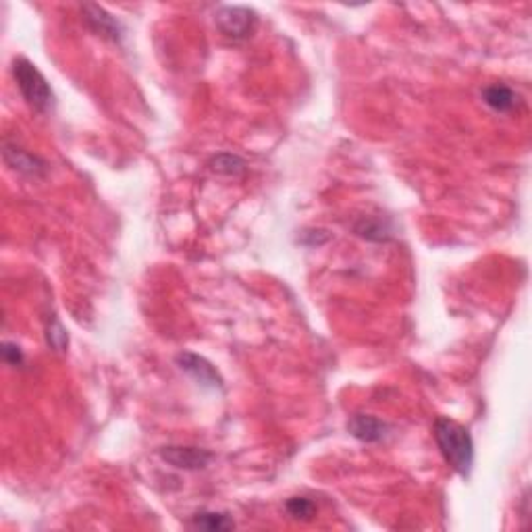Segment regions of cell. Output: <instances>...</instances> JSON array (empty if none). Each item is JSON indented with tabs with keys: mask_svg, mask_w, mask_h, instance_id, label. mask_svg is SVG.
I'll list each match as a JSON object with an SVG mask.
<instances>
[{
	"mask_svg": "<svg viewBox=\"0 0 532 532\" xmlns=\"http://www.w3.org/2000/svg\"><path fill=\"white\" fill-rule=\"evenodd\" d=\"M434 441H437L441 453H443L445 462L451 466L462 479H468L473 474L474 466V441L468 428H464L458 422L450 419L434 420Z\"/></svg>",
	"mask_w": 532,
	"mask_h": 532,
	"instance_id": "1",
	"label": "cell"
},
{
	"mask_svg": "<svg viewBox=\"0 0 532 532\" xmlns=\"http://www.w3.org/2000/svg\"><path fill=\"white\" fill-rule=\"evenodd\" d=\"M13 77L17 82V88L23 96V100L34 108L35 113L48 114L54 111V92L51 83L46 82V77L40 74V69L34 63H29L27 59H15L13 60Z\"/></svg>",
	"mask_w": 532,
	"mask_h": 532,
	"instance_id": "2",
	"label": "cell"
},
{
	"mask_svg": "<svg viewBox=\"0 0 532 532\" xmlns=\"http://www.w3.org/2000/svg\"><path fill=\"white\" fill-rule=\"evenodd\" d=\"M215 23L223 35L239 42L250 38L254 34L258 15L250 7H219L215 13Z\"/></svg>",
	"mask_w": 532,
	"mask_h": 532,
	"instance_id": "3",
	"label": "cell"
},
{
	"mask_svg": "<svg viewBox=\"0 0 532 532\" xmlns=\"http://www.w3.org/2000/svg\"><path fill=\"white\" fill-rule=\"evenodd\" d=\"M175 364L179 366L181 372L196 380L198 385L207 387V389H223V377L204 356L193 352H179L175 356Z\"/></svg>",
	"mask_w": 532,
	"mask_h": 532,
	"instance_id": "4",
	"label": "cell"
},
{
	"mask_svg": "<svg viewBox=\"0 0 532 532\" xmlns=\"http://www.w3.org/2000/svg\"><path fill=\"white\" fill-rule=\"evenodd\" d=\"M82 17H83V23H86L96 35H100V38L111 40L114 44H121V42H123V35H125L123 23H121L114 15L108 13L105 7H100V4H83Z\"/></svg>",
	"mask_w": 532,
	"mask_h": 532,
	"instance_id": "5",
	"label": "cell"
},
{
	"mask_svg": "<svg viewBox=\"0 0 532 532\" xmlns=\"http://www.w3.org/2000/svg\"><path fill=\"white\" fill-rule=\"evenodd\" d=\"M162 462L177 470H185V473H196V470H204L213 462V453L208 450H200V447H181V445H168L162 447L159 451Z\"/></svg>",
	"mask_w": 532,
	"mask_h": 532,
	"instance_id": "6",
	"label": "cell"
},
{
	"mask_svg": "<svg viewBox=\"0 0 532 532\" xmlns=\"http://www.w3.org/2000/svg\"><path fill=\"white\" fill-rule=\"evenodd\" d=\"M3 156H4V162H7V167L13 168L15 173L23 175V177H29V179L46 177L48 173L46 160H42L40 156L27 153V150L17 146V144L4 142Z\"/></svg>",
	"mask_w": 532,
	"mask_h": 532,
	"instance_id": "7",
	"label": "cell"
},
{
	"mask_svg": "<svg viewBox=\"0 0 532 532\" xmlns=\"http://www.w3.org/2000/svg\"><path fill=\"white\" fill-rule=\"evenodd\" d=\"M391 426L372 414H354L348 420V433L362 443H380L387 439Z\"/></svg>",
	"mask_w": 532,
	"mask_h": 532,
	"instance_id": "8",
	"label": "cell"
},
{
	"mask_svg": "<svg viewBox=\"0 0 532 532\" xmlns=\"http://www.w3.org/2000/svg\"><path fill=\"white\" fill-rule=\"evenodd\" d=\"M354 233L362 239L383 244V241H389L393 238V227L389 221L380 219V216H360L354 223Z\"/></svg>",
	"mask_w": 532,
	"mask_h": 532,
	"instance_id": "9",
	"label": "cell"
},
{
	"mask_svg": "<svg viewBox=\"0 0 532 532\" xmlns=\"http://www.w3.org/2000/svg\"><path fill=\"white\" fill-rule=\"evenodd\" d=\"M482 100L497 113H512L518 105V94L504 83H493L482 90Z\"/></svg>",
	"mask_w": 532,
	"mask_h": 532,
	"instance_id": "10",
	"label": "cell"
},
{
	"mask_svg": "<svg viewBox=\"0 0 532 532\" xmlns=\"http://www.w3.org/2000/svg\"><path fill=\"white\" fill-rule=\"evenodd\" d=\"M190 526L192 528L207 530V532H225V530H233L235 522L227 512H207L204 510V512L193 513Z\"/></svg>",
	"mask_w": 532,
	"mask_h": 532,
	"instance_id": "11",
	"label": "cell"
},
{
	"mask_svg": "<svg viewBox=\"0 0 532 532\" xmlns=\"http://www.w3.org/2000/svg\"><path fill=\"white\" fill-rule=\"evenodd\" d=\"M210 171L219 173V175H227V177H238V175L246 173V160L238 154L231 153H221L210 159L208 162Z\"/></svg>",
	"mask_w": 532,
	"mask_h": 532,
	"instance_id": "12",
	"label": "cell"
},
{
	"mask_svg": "<svg viewBox=\"0 0 532 532\" xmlns=\"http://www.w3.org/2000/svg\"><path fill=\"white\" fill-rule=\"evenodd\" d=\"M46 343L48 348H52L59 354L66 352V346H69V332L54 314H51V318L46 320Z\"/></svg>",
	"mask_w": 532,
	"mask_h": 532,
	"instance_id": "13",
	"label": "cell"
},
{
	"mask_svg": "<svg viewBox=\"0 0 532 532\" xmlns=\"http://www.w3.org/2000/svg\"><path fill=\"white\" fill-rule=\"evenodd\" d=\"M286 510L289 516L293 520H300V522H310L317 516V504L308 497H292L287 499Z\"/></svg>",
	"mask_w": 532,
	"mask_h": 532,
	"instance_id": "14",
	"label": "cell"
},
{
	"mask_svg": "<svg viewBox=\"0 0 532 532\" xmlns=\"http://www.w3.org/2000/svg\"><path fill=\"white\" fill-rule=\"evenodd\" d=\"M3 360H4V364H9L13 368H21L23 364H26V356H23L21 348L13 341L3 343Z\"/></svg>",
	"mask_w": 532,
	"mask_h": 532,
	"instance_id": "15",
	"label": "cell"
}]
</instances>
